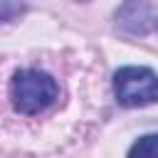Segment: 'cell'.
<instances>
[{
    "mask_svg": "<svg viewBox=\"0 0 158 158\" xmlns=\"http://www.w3.org/2000/svg\"><path fill=\"white\" fill-rule=\"evenodd\" d=\"M59 89H57V81L44 74V72H37V69H25V72H17L12 84H10V99H12V106L25 114V116H35L40 111H44L54 99H57Z\"/></svg>",
    "mask_w": 158,
    "mask_h": 158,
    "instance_id": "1",
    "label": "cell"
},
{
    "mask_svg": "<svg viewBox=\"0 0 158 158\" xmlns=\"http://www.w3.org/2000/svg\"><path fill=\"white\" fill-rule=\"evenodd\" d=\"M114 94L123 106H146L158 101V74L148 67H123L114 77Z\"/></svg>",
    "mask_w": 158,
    "mask_h": 158,
    "instance_id": "2",
    "label": "cell"
},
{
    "mask_svg": "<svg viewBox=\"0 0 158 158\" xmlns=\"http://www.w3.org/2000/svg\"><path fill=\"white\" fill-rule=\"evenodd\" d=\"M118 25L131 30V32H146L148 30V7L143 0H126V5L118 10L116 15Z\"/></svg>",
    "mask_w": 158,
    "mask_h": 158,
    "instance_id": "3",
    "label": "cell"
},
{
    "mask_svg": "<svg viewBox=\"0 0 158 158\" xmlns=\"http://www.w3.org/2000/svg\"><path fill=\"white\" fill-rule=\"evenodd\" d=\"M128 156H143V158H158V133L151 136H141L131 148Z\"/></svg>",
    "mask_w": 158,
    "mask_h": 158,
    "instance_id": "4",
    "label": "cell"
},
{
    "mask_svg": "<svg viewBox=\"0 0 158 158\" xmlns=\"http://www.w3.org/2000/svg\"><path fill=\"white\" fill-rule=\"evenodd\" d=\"M81 2H86V0H81Z\"/></svg>",
    "mask_w": 158,
    "mask_h": 158,
    "instance_id": "5",
    "label": "cell"
}]
</instances>
